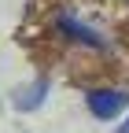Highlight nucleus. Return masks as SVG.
<instances>
[{
  "label": "nucleus",
  "mask_w": 129,
  "mask_h": 133,
  "mask_svg": "<svg viewBox=\"0 0 129 133\" xmlns=\"http://www.w3.org/2000/svg\"><path fill=\"white\" fill-rule=\"evenodd\" d=\"M48 33L81 59H107V56L114 59V41L92 22H85L81 15H74L70 8H55L48 15Z\"/></svg>",
  "instance_id": "f257e3e1"
},
{
  "label": "nucleus",
  "mask_w": 129,
  "mask_h": 133,
  "mask_svg": "<svg viewBox=\"0 0 129 133\" xmlns=\"http://www.w3.org/2000/svg\"><path fill=\"white\" fill-rule=\"evenodd\" d=\"M85 107L92 118H100V122H111V118H118V115L129 107V92L118 89V85H96L85 92Z\"/></svg>",
  "instance_id": "f03ea898"
},
{
  "label": "nucleus",
  "mask_w": 129,
  "mask_h": 133,
  "mask_svg": "<svg viewBox=\"0 0 129 133\" xmlns=\"http://www.w3.org/2000/svg\"><path fill=\"white\" fill-rule=\"evenodd\" d=\"M48 92H52V81L48 78H33V81H26V85H15L11 89V107L19 115H30V111H37L44 104Z\"/></svg>",
  "instance_id": "7ed1b4c3"
},
{
  "label": "nucleus",
  "mask_w": 129,
  "mask_h": 133,
  "mask_svg": "<svg viewBox=\"0 0 129 133\" xmlns=\"http://www.w3.org/2000/svg\"><path fill=\"white\" fill-rule=\"evenodd\" d=\"M114 129H118V133H129V118H125L122 126H114Z\"/></svg>",
  "instance_id": "20e7f679"
}]
</instances>
